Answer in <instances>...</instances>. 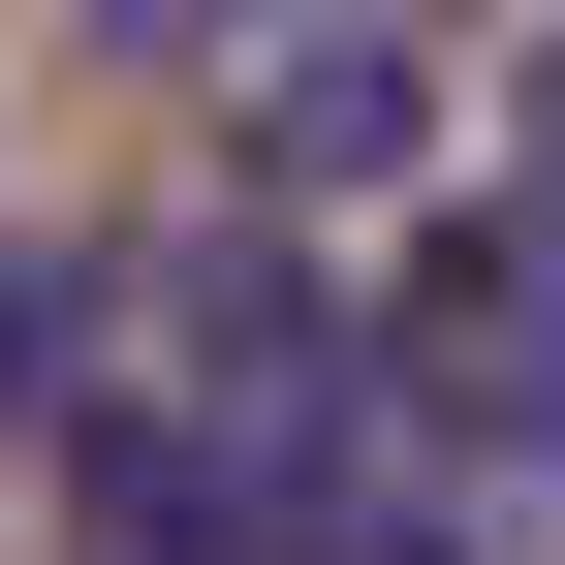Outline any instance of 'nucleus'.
<instances>
[{
    "label": "nucleus",
    "instance_id": "obj_1",
    "mask_svg": "<svg viewBox=\"0 0 565 565\" xmlns=\"http://www.w3.org/2000/svg\"><path fill=\"white\" fill-rule=\"evenodd\" d=\"M315 221H189L95 282H0V377L63 408V565H345V471H377V377L315 345Z\"/></svg>",
    "mask_w": 565,
    "mask_h": 565
},
{
    "label": "nucleus",
    "instance_id": "obj_2",
    "mask_svg": "<svg viewBox=\"0 0 565 565\" xmlns=\"http://www.w3.org/2000/svg\"><path fill=\"white\" fill-rule=\"evenodd\" d=\"M408 126H440V0H315L221 95V158H252V221H345V189H408Z\"/></svg>",
    "mask_w": 565,
    "mask_h": 565
},
{
    "label": "nucleus",
    "instance_id": "obj_3",
    "mask_svg": "<svg viewBox=\"0 0 565 565\" xmlns=\"http://www.w3.org/2000/svg\"><path fill=\"white\" fill-rule=\"evenodd\" d=\"M282 32H315V0H95V63H158V95H252Z\"/></svg>",
    "mask_w": 565,
    "mask_h": 565
},
{
    "label": "nucleus",
    "instance_id": "obj_4",
    "mask_svg": "<svg viewBox=\"0 0 565 565\" xmlns=\"http://www.w3.org/2000/svg\"><path fill=\"white\" fill-rule=\"evenodd\" d=\"M503 189H534V221H565V32H534V95H503Z\"/></svg>",
    "mask_w": 565,
    "mask_h": 565
}]
</instances>
